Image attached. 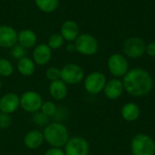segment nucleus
Instances as JSON below:
<instances>
[{"label":"nucleus","instance_id":"1","mask_svg":"<svg viewBox=\"0 0 155 155\" xmlns=\"http://www.w3.org/2000/svg\"><path fill=\"white\" fill-rule=\"evenodd\" d=\"M123 84L124 90L134 97L147 95L153 86L151 74L142 68H134L128 71L124 76Z\"/></svg>","mask_w":155,"mask_h":155},{"label":"nucleus","instance_id":"2","mask_svg":"<svg viewBox=\"0 0 155 155\" xmlns=\"http://www.w3.org/2000/svg\"><path fill=\"white\" fill-rule=\"evenodd\" d=\"M43 134L45 142L50 147L64 148L67 143L69 137V131L64 123L50 122L45 127H44Z\"/></svg>","mask_w":155,"mask_h":155},{"label":"nucleus","instance_id":"3","mask_svg":"<svg viewBox=\"0 0 155 155\" xmlns=\"http://www.w3.org/2000/svg\"><path fill=\"white\" fill-rule=\"evenodd\" d=\"M131 151L133 155H154L155 142L147 134H138L132 139Z\"/></svg>","mask_w":155,"mask_h":155},{"label":"nucleus","instance_id":"4","mask_svg":"<svg viewBox=\"0 0 155 155\" xmlns=\"http://www.w3.org/2000/svg\"><path fill=\"white\" fill-rule=\"evenodd\" d=\"M44 103L42 95L34 90H27L20 95V108L27 114H35L40 111Z\"/></svg>","mask_w":155,"mask_h":155},{"label":"nucleus","instance_id":"5","mask_svg":"<svg viewBox=\"0 0 155 155\" xmlns=\"http://www.w3.org/2000/svg\"><path fill=\"white\" fill-rule=\"evenodd\" d=\"M60 79L67 85H76L84 81V72L76 64H67L61 68Z\"/></svg>","mask_w":155,"mask_h":155},{"label":"nucleus","instance_id":"6","mask_svg":"<svg viewBox=\"0 0 155 155\" xmlns=\"http://www.w3.org/2000/svg\"><path fill=\"white\" fill-rule=\"evenodd\" d=\"M74 43L75 45L76 52L83 55L91 56L98 52V42L95 37L89 34L79 35Z\"/></svg>","mask_w":155,"mask_h":155},{"label":"nucleus","instance_id":"7","mask_svg":"<svg viewBox=\"0 0 155 155\" xmlns=\"http://www.w3.org/2000/svg\"><path fill=\"white\" fill-rule=\"evenodd\" d=\"M107 83L106 76L98 71L90 73L84 79V90L90 94H98L104 92L105 84Z\"/></svg>","mask_w":155,"mask_h":155},{"label":"nucleus","instance_id":"8","mask_svg":"<svg viewBox=\"0 0 155 155\" xmlns=\"http://www.w3.org/2000/svg\"><path fill=\"white\" fill-rule=\"evenodd\" d=\"M65 155H88L90 145L87 140L81 136L70 137L64 146Z\"/></svg>","mask_w":155,"mask_h":155},{"label":"nucleus","instance_id":"9","mask_svg":"<svg viewBox=\"0 0 155 155\" xmlns=\"http://www.w3.org/2000/svg\"><path fill=\"white\" fill-rule=\"evenodd\" d=\"M146 45L139 37H130L124 44V53L132 59L140 58L145 53Z\"/></svg>","mask_w":155,"mask_h":155},{"label":"nucleus","instance_id":"10","mask_svg":"<svg viewBox=\"0 0 155 155\" xmlns=\"http://www.w3.org/2000/svg\"><path fill=\"white\" fill-rule=\"evenodd\" d=\"M108 69L109 72L114 77L124 76L129 71V65L126 58L120 54H114L108 59Z\"/></svg>","mask_w":155,"mask_h":155},{"label":"nucleus","instance_id":"11","mask_svg":"<svg viewBox=\"0 0 155 155\" xmlns=\"http://www.w3.org/2000/svg\"><path fill=\"white\" fill-rule=\"evenodd\" d=\"M20 107V96L13 92L6 93L0 97V112L7 114L15 113Z\"/></svg>","mask_w":155,"mask_h":155},{"label":"nucleus","instance_id":"12","mask_svg":"<svg viewBox=\"0 0 155 155\" xmlns=\"http://www.w3.org/2000/svg\"><path fill=\"white\" fill-rule=\"evenodd\" d=\"M52 49L48 46L47 44H39L34 47L32 59L36 65L44 66L52 59Z\"/></svg>","mask_w":155,"mask_h":155},{"label":"nucleus","instance_id":"13","mask_svg":"<svg viewBox=\"0 0 155 155\" xmlns=\"http://www.w3.org/2000/svg\"><path fill=\"white\" fill-rule=\"evenodd\" d=\"M24 145L31 151L39 149L45 143L43 131L39 129H32L28 131L24 137Z\"/></svg>","mask_w":155,"mask_h":155},{"label":"nucleus","instance_id":"14","mask_svg":"<svg viewBox=\"0 0 155 155\" xmlns=\"http://www.w3.org/2000/svg\"><path fill=\"white\" fill-rule=\"evenodd\" d=\"M17 44V32L6 25H0V47L11 48Z\"/></svg>","mask_w":155,"mask_h":155},{"label":"nucleus","instance_id":"15","mask_svg":"<svg viewBox=\"0 0 155 155\" xmlns=\"http://www.w3.org/2000/svg\"><path fill=\"white\" fill-rule=\"evenodd\" d=\"M48 92L51 98L54 101L61 102L64 100L68 94V85L61 79L50 82Z\"/></svg>","mask_w":155,"mask_h":155},{"label":"nucleus","instance_id":"16","mask_svg":"<svg viewBox=\"0 0 155 155\" xmlns=\"http://www.w3.org/2000/svg\"><path fill=\"white\" fill-rule=\"evenodd\" d=\"M124 87L123 81L114 78L108 81L105 84V87L104 89V93L105 97H107L110 100H116L118 99L124 93Z\"/></svg>","mask_w":155,"mask_h":155},{"label":"nucleus","instance_id":"17","mask_svg":"<svg viewBox=\"0 0 155 155\" xmlns=\"http://www.w3.org/2000/svg\"><path fill=\"white\" fill-rule=\"evenodd\" d=\"M60 34L64 37V41H67L69 43L74 42L80 35L79 26L76 22L73 20H66L61 25Z\"/></svg>","mask_w":155,"mask_h":155},{"label":"nucleus","instance_id":"18","mask_svg":"<svg viewBox=\"0 0 155 155\" xmlns=\"http://www.w3.org/2000/svg\"><path fill=\"white\" fill-rule=\"evenodd\" d=\"M17 43L26 49L35 47L37 43V35L31 29H23L17 33Z\"/></svg>","mask_w":155,"mask_h":155},{"label":"nucleus","instance_id":"19","mask_svg":"<svg viewBox=\"0 0 155 155\" xmlns=\"http://www.w3.org/2000/svg\"><path fill=\"white\" fill-rule=\"evenodd\" d=\"M35 66L36 64L33 61L32 58L28 56H25L19 60H17L16 63V69L18 73L25 77L32 76L35 72Z\"/></svg>","mask_w":155,"mask_h":155},{"label":"nucleus","instance_id":"20","mask_svg":"<svg viewBox=\"0 0 155 155\" xmlns=\"http://www.w3.org/2000/svg\"><path fill=\"white\" fill-rule=\"evenodd\" d=\"M121 114L125 121L134 122L140 117L141 109L134 103H127L123 106L121 110Z\"/></svg>","mask_w":155,"mask_h":155},{"label":"nucleus","instance_id":"21","mask_svg":"<svg viewBox=\"0 0 155 155\" xmlns=\"http://www.w3.org/2000/svg\"><path fill=\"white\" fill-rule=\"evenodd\" d=\"M36 7L46 14L54 12L59 6V0H35Z\"/></svg>","mask_w":155,"mask_h":155},{"label":"nucleus","instance_id":"22","mask_svg":"<svg viewBox=\"0 0 155 155\" xmlns=\"http://www.w3.org/2000/svg\"><path fill=\"white\" fill-rule=\"evenodd\" d=\"M15 67L6 58H0V77H9L14 74Z\"/></svg>","mask_w":155,"mask_h":155},{"label":"nucleus","instance_id":"23","mask_svg":"<svg viewBox=\"0 0 155 155\" xmlns=\"http://www.w3.org/2000/svg\"><path fill=\"white\" fill-rule=\"evenodd\" d=\"M31 120L33 124L38 127H45L51 122V118L45 115V114H43L41 111H38L33 114Z\"/></svg>","mask_w":155,"mask_h":155},{"label":"nucleus","instance_id":"24","mask_svg":"<svg viewBox=\"0 0 155 155\" xmlns=\"http://www.w3.org/2000/svg\"><path fill=\"white\" fill-rule=\"evenodd\" d=\"M64 44V39L60 33H54L51 35L48 38L47 45L52 50H56L61 48Z\"/></svg>","mask_w":155,"mask_h":155},{"label":"nucleus","instance_id":"25","mask_svg":"<svg viewBox=\"0 0 155 155\" xmlns=\"http://www.w3.org/2000/svg\"><path fill=\"white\" fill-rule=\"evenodd\" d=\"M56 110H57L56 104L54 101H51V100L44 101V103H43V104L41 106V109H40V111L43 114H45V115H47L50 118H52L54 115Z\"/></svg>","mask_w":155,"mask_h":155},{"label":"nucleus","instance_id":"26","mask_svg":"<svg viewBox=\"0 0 155 155\" xmlns=\"http://www.w3.org/2000/svg\"><path fill=\"white\" fill-rule=\"evenodd\" d=\"M10 49H11L10 50V55L15 60H19V59L26 56V48H25L24 46H22L18 43L15 44Z\"/></svg>","mask_w":155,"mask_h":155},{"label":"nucleus","instance_id":"27","mask_svg":"<svg viewBox=\"0 0 155 155\" xmlns=\"http://www.w3.org/2000/svg\"><path fill=\"white\" fill-rule=\"evenodd\" d=\"M68 114H69V111L67 110V108H65L64 106H57V110H56L54 115L52 117L53 121L63 123L64 120L67 119Z\"/></svg>","mask_w":155,"mask_h":155},{"label":"nucleus","instance_id":"28","mask_svg":"<svg viewBox=\"0 0 155 155\" xmlns=\"http://www.w3.org/2000/svg\"><path fill=\"white\" fill-rule=\"evenodd\" d=\"M60 75H61V69L55 66H51L47 68V70L45 71V77L50 82L60 79Z\"/></svg>","mask_w":155,"mask_h":155},{"label":"nucleus","instance_id":"29","mask_svg":"<svg viewBox=\"0 0 155 155\" xmlns=\"http://www.w3.org/2000/svg\"><path fill=\"white\" fill-rule=\"evenodd\" d=\"M12 124V118L10 114L0 112V130H5L10 127Z\"/></svg>","mask_w":155,"mask_h":155},{"label":"nucleus","instance_id":"30","mask_svg":"<svg viewBox=\"0 0 155 155\" xmlns=\"http://www.w3.org/2000/svg\"><path fill=\"white\" fill-rule=\"evenodd\" d=\"M44 155H65L64 151L63 148H55V147H50L45 151Z\"/></svg>","mask_w":155,"mask_h":155},{"label":"nucleus","instance_id":"31","mask_svg":"<svg viewBox=\"0 0 155 155\" xmlns=\"http://www.w3.org/2000/svg\"><path fill=\"white\" fill-rule=\"evenodd\" d=\"M145 53L152 57H155V42H152L146 45Z\"/></svg>","mask_w":155,"mask_h":155},{"label":"nucleus","instance_id":"32","mask_svg":"<svg viewBox=\"0 0 155 155\" xmlns=\"http://www.w3.org/2000/svg\"><path fill=\"white\" fill-rule=\"evenodd\" d=\"M66 51H67L68 53H73V52H75V51H76V49H75L74 43H73V42H70V43H68V44H67V45H66Z\"/></svg>","mask_w":155,"mask_h":155},{"label":"nucleus","instance_id":"33","mask_svg":"<svg viewBox=\"0 0 155 155\" xmlns=\"http://www.w3.org/2000/svg\"><path fill=\"white\" fill-rule=\"evenodd\" d=\"M1 89H2V81H1V78H0V92H1Z\"/></svg>","mask_w":155,"mask_h":155}]
</instances>
